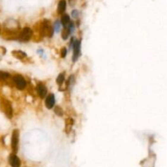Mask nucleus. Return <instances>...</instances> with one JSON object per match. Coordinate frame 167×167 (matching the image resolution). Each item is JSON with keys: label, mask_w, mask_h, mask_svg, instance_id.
I'll return each instance as SVG.
<instances>
[{"label": "nucleus", "mask_w": 167, "mask_h": 167, "mask_svg": "<svg viewBox=\"0 0 167 167\" xmlns=\"http://www.w3.org/2000/svg\"><path fill=\"white\" fill-rule=\"evenodd\" d=\"M0 109L5 114L7 118H12L13 116V110L10 101H8L5 98H0Z\"/></svg>", "instance_id": "nucleus-1"}, {"label": "nucleus", "mask_w": 167, "mask_h": 167, "mask_svg": "<svg viewBox=\"0 0 167 167\" xmlns=\"http://www.w3.org/2000/svg\"><path fill=\"white\" fill-rule=\"evenodd\" d=\"M54 29L51 26V23L48 20H44L39 26V33L42 36L51 38L53 34Z\"/></svg>", "instance_id": "nucleus-2"}, {"label": "nucleus", "mask_w": 167, "mask_h": 167, "mask_svg": "<svg viewBox=\"0 0 167 167\" xmlns=\"http://www.w3.org/2000/svg\"><path fill=\"white\" fill-rule=\"evenodd\" d=\"M18 143H19V130L15 129L12 133V140H11V147L13 153H17L18 150Z\"/></svg>", "instance_id": "nucleus-3"}, {"label": "nucleus", "mask_w": 167, "mask_h": 167, "mask_svg": "<svg viewBox=\"0 0 167 167\" xmlns=\"http://www.w3.org/2000/svg\"><path fill=\"white\" fill-rule=\"evenodd\" d=\"M12 80H13L14 85H16L17 89L20 90H23L26 89V81L24 79L23 76L20 75H16L12 77Z\"/></svg>", "instance_id": "nucleus-4"}, {"label": "nucleus", "mask_w": 167, "mask_h": 167, "mask_svg": "<svg viewBox=\"0 0 167 167\" xmlns=\"http://www.w3.org/2000/svg\"><path fill=\"white\" fill-rule=\"evenodd\" d=\"M31 36H32V30L31 28L26 27L22 29L20 32L18 39L21 42H27L31 39Z\"/></svg>", "instance_id": "nucleus-5"}, {"label": "nucleus", "mask_w": 167, "mask_h": 167, "mask_svg": "<svg viewBox=\"0 0 167 167\" xmlns=\"http://www.w3.org/2000/svg\"><path fill=\"white\" fill-rule=\"evenodd\" d=\"M73 49H74V53H73V61H77L79 53H80V41L79 40H75L74 43V46H73Z\"/></svg>", "instance_id": "nucleus-6"}, {"label": "nucleus", "mask_w": 167, "mask_h": 167, "mask_svg": "<svg viewBox=\"0 0 167 167\" xmlns=\"http://www.w3.org/2000/svg\"><path fill=\"white\" fill-rule=\"evenodd\" d=\"M9 163L12 167H20V160L15 153L11 154L9 157Z\"/></svg>", "instance_id": "nucleus-7"}, {"label": "nucleus", "mask_w": 167, "mask_h": 167, "mask_svg": "<svg viewBox=\"0 0 167 167\" xmlns=\"http://www.w3.org/2000/svg\"><path fill=\"white\" fill-rule=\"evenodd\" d=\"M36 89H37L38 94H39V96L41 98H44V97H46V95H47V91H48L46 86L44 84L39 83V84H38Z\"/></svg>", "instance_id": "nucleus-8"}, {"label": "nucleus", "mask_w": 167, "mask_h": 167, "mask_svg": "<svg viewBox=\"0 0 167 167\" xmlns=\"http://www.w3.org/2000/svg\"><path fill=\"white\" fill-rule=\"evenodd\" d=\"M55 105V97L54 95L51 93L48 95V97H46L45 99V106L48 109H52Z\"/></svg>", "instance_id": "nucleus-9"}, {"label": "nucleus", "mask_w": 167, "mask_h": 167, "mask_svg": "<svg viewBox=\"0 0 167 167\" xmlns=\"http://www.w3.org/2000/svg\"><path fill=\"white\" fill-rule=\"evenodd\" d=\"M12 54L14 58H17V59H24L27 57V55L26 53H24L23 51H20V50H14V51L12 52Z\"/></svg>", "instance_id": "nucleus-10"}, {"label": "nucleus", "mask_w": 167, "mask_h": 167, "mask_svg": "<svg viewBox=\"0 0 167 167\" xmlns=\"http://www.w3.org/2000/svg\"><path fill=\"white\" fill-rule=\"evenodd\" d=\"M66 0H60L58 3V11L60 14H62L66 11Z\"/></svg>", "instance_id": "nucleus-11"}, {"label": "nucleus", "mask_w": 167, "mask_h": 167, "mask_svg": "<svg viewBox=\"0 0 167 167\" xmlns=\"http://www.w3.org/2000/svg\"><path fill=\"white\" fill-rule=\"evenodd\" d=\"M61 24L64 27H67L69 26V24L71 23V19H70V17H69L67 14H65L61 17Z\"/></svg>", "instance_id": "nucleus-12"}, {"label": "nucleus", "mask_w": 167, "mask_h": 167, "mask_svg": "<svg viewBox=\"0 0 167 167\" xmlns=\"http://www.w3.org/2000/svg\"><path fill=\"white\" fill-rule=\"evenodd\" d=\"M64 79H65V72H61L58 75V78L56 79V82L57 84H58L59 85H61V84L64 82Z\"/></svg>", "instance_id": "nucleus-13"}, {"label": "nucleus", "mask_w": 167, "mask_h": 167, "mask_svg": "<svg viewBox=\"0 0 167 167\" xmlns=\"http://www.w3.org/2000/svg\"><path fill=\"white\" fill-rule=\"evenodd\" d=\"M71 34V31L69 30L68 27H64L63 31L61 32V37L63 39H66L69 37V35Z\"/></svg>", "instance_id": "nucleus-14"}, {"label": "nucleus", "mask_w": 167, "mask_h": 167, "mask_svg": "<svg viewBox=\"0 0 167 167\" xmlns=\"http://www.w3.org/2000/svg\"><path fill=\"white\" fill-rule=\"evenodd\" d=\"M11 75L9 73L0 71V80H7L10 78Z\"/></svg>", "instance_id": "nucleus-15"}, {"label": "nucleus", "mask_w": 167, "mask_h": 167, "mask_svg": "<svg viewBox=\"0 0 167 167\" xmlns=\"http://www.w3.org/2000/svg\"><path fill=\"white\" fill-rule=\"evenodd\" d=\"M73 120L71 118H68V119L66 120V130H71V129L72 125H73Z\"/></svg>", "instance_id": "nucleus-16"}, {"label": "nucleus", "mask_w": 167, "mask_h": 167, "mask_svg": "<svg viewBox=\"0 0 167 167\" xmlns=\"http://www.w3.org/2000/svg\"><path fill=\"white\" fill-rule=\"evenodd\" d=\"M54 31L58 32V31L61 30V22L59 21V20H56L54 23Z\"/></svg>", "instance_id": "nucleus-17"}, {"label": "nucleus", "mask_w": 167, "mask_h": 167, "mask_svg": "<svg viewBox=\"0 0 167 167\" xmlns=\"http://www.w3.org/2000/svg\"><path fill=\"white\" fill-rule=\"evenodd\" d=\"M54 111H55V113H56L58 116H62V114H63V111H62V109H61L60 106H56Z\"/></svg>", "instance_id": "nucleus-18"}, {"label": "nucleus", "mask_w": 167, "mask_h": 167, "mask_svg": "<svg viewBox=\"0 0 167 167\" xmlns=\"http://www.w3.org/2000/svg\"><path fill=\"white\" fill-rule=\"evenodd\" d=\"M66 53H67V51H66V48H61V58H66Z\"/></svg>", "instance_id": "nucleus-19"}, {"label": "nucleus", "mask_w": 167, "mask_h": 167, "mask_svg": "<svg viewBox=\"0 0 167 167\" xmlns=\"http://www.w3.org/2000/svg\"><path fill=\"white\" fill-rule=\"evenodd\" d=\"M78 15H79L78 11L77 10L72 11V12H71L72 17H74V18H77V17H78Z\"/></svg>", "instance_id": "nucleus-20"}, {"label": "nucleus", "mask_w": 167, "mask_h": 167, "mask_svg": "<svg viewBox=\"0 0 167 167\" xmlns=\"http://www.w3.org/2000/svg\"><path fill=\"white\" fill-rule=\"evenodd\" d=\"M6 53V48L4 47H0V55H4Z\"/></svg>", "instance_id": "nucleus-21"}, {"label": "nucleus", "mask_w": 167, "mask_h": 167, "mask_svg": "<svg viewBox=\"0 0 167 167\" xmlns=\"http://www.w3.org/2000/svg\"><path fill=\"white\" fill-rule=\"evenodd\" d=\"M69 1H70V4H71V6H74L75 0H69Z\"/></svg>", "instance_id": "nucleus-22"}, {"label": "nucleus", "mask_w": 167, "mask_h": 167, "mask_svg": "<svg viewBox=\"0 0 167 167\" xmlns=\"http://www.w3.org/2000/svg\"><path fill=\"white\" fill-rule=\"evenodd\" d=\"M1 32H2V28H1V25H0V34H1Z\"/></svg>", "instance_id": "nucleus-23"}]
</instances>
